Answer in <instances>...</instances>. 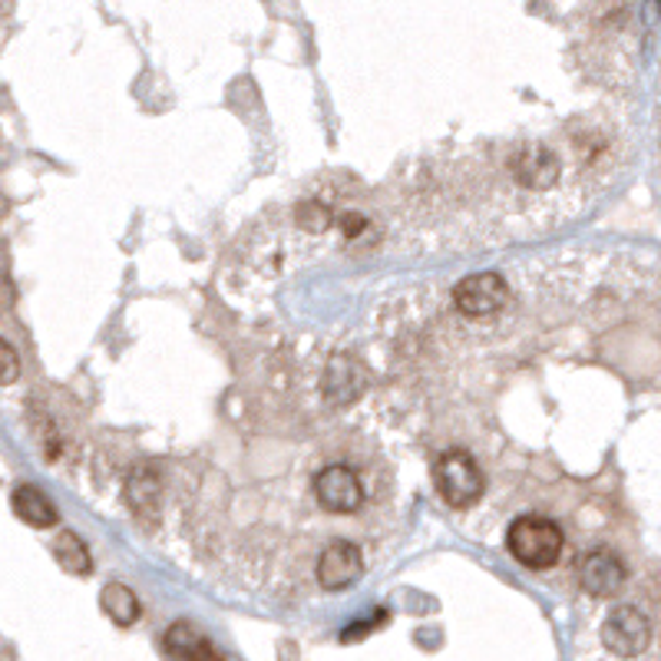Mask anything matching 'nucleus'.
<instances>
[{"label": "nucleus", "mask_w": 661, "mask_h": 661, "mask_svg": "<svg viewBox=\"0 0 661 661\" xmlns=\"http://www.w3.org/2000/svg\"><path fill=\"white\" fill-rule=\"evenodd\" d=\"M17 377H21V358L4 338H0V387L14 384Z\"/></svg>", "instance_id": "2eb2a0df"}, {"label": "nucleus", "mask_w": 661, "mask_h": 661, "mask_svg": "<svg viewBox=\"0 0 661 661\" xmlns=\"http://www.w3.org/2000/svg\"><path fill=\"white\" fill-rule=\"evenodd\" d=\"M361 576H364V553L348 539L330 542L317 560V582L327 592L351 589Z\"/></svg>", "instance_id": "423d86ee"}, {"label": "nucleus", "mask_w": 661, "mask_h": 661, "mask_svg": "<svg viewBox=\"0 0 661 661\" xmlns=\"http://www.w3.org/2000/svg\"><path fill=\"white\" fill-rule=\"evenodd\" d=\"M454 304L467 317H493L509 304V285L496 272H480L470 275L457 285Z\"/></svg>", "instance_id": "7ed1b4c3"}, {"label": "nucleus", "mask_w": 661, "mask_h": 661, "mask_svg": "<svg viewBox=\"0 0 661 661\" xmlns=\"http://www.w3.org/2000/svg\"><path fill=\"white\" fill-rule=\"evenodd\" d=\"M361 387H364V374H361V364L354 358L341 354V358H335V361L327 364V371H324V394L330 400L348 404V400H354L361 394Z\"/></svg>", "instance_id": "9d476101"}, {"label": "nucleus", "mask_w": 661, "mask_h": 661, "mask_svg": "<svg viewBox=\"0 0 661 661\" xmlns=\"http://www.w3.org/2000/svg\"><path fill=\"white\" fill-rule=\"evenodd\" d=\"M99 605H103V612L113 618L117 625H133V622L140 618V599H136V592H133L130 586H123V582L103 586Z\"/></svg>", "instance_id": "f8f14e48"}, {"label": "nucleus", "mask_w": 661, "mask_h": 661, "mask_svg": "<svg viewBox=\"0 0 661 661\" xmlns=\"http://www.w3.org/2000/svg\"><path fill=\"white\" fill-rule=\"evenodd\" d=\"M436 490L444 496L447 506L454 509H467L473 503H480L486 480L483 470L477 467V460L467 450H447L436 460Z\"/></svg>", "instance_id": "f03ea898"}, {"label": "nucleus", "mask_w": 661, "mask_h": 661, "mask_svg": "<svg viewBox=\"0 0 661 661\" xmlns=\"http://www.w3.org/2000/svg\"><path fill=\"white\" fill-rule=\"evenodd\" d=\"M166 648L176 661H218V651L192 622H176L166 632Z\"/></svg>", "instance_id": "1a4fd4ad"}, {"label": "nucleus", "mask_w": 661, "mask_h": 661, "mask_svg": "<svg viewBox=\"0 0 661 661\" xmlns=\"http://www.w3.org/2000/svg\"><path fill=\"white\" fill-rule=\"evenodd\" d=\"M579 586L596 596V599H609L625 586V566L618 556L612 553H589L579 566Z\"/></svg>", "instance_id": "0eeeda50"}, {"label": "nucleus", "mask_w": 661, "mask_h": 661, "mask_svg": "<svg viewBox=\"0 0 661 661\" xmlns=\"http://www.w3.org/2000/svg\"><path fill=\"white\" fill-rule=\"evenodd\" d=\"M602 641L612 654L618 658H635L648 648L651 641V622L645 612L622 605L615 609L605 622H602Z\"/></svg>", "instance_id": "39448f33"}, {"label": "nucleus", "mask_w": 661, "mask_h": 661, "mask_svg": "<svg viewBox=\"0 0 661 661\" xmlns=\"http://www.w3.org/2000/svg\"><path fill=\"white\" fill-rule=\"evenodd\" d=\"M11 503H14V513L27 522V526H34V529H50V526H57V506L50 503V496L44 493V490H37V486H17L14 490V496H11Z\"/></svg>", "instance_id": "9b49d317"}, {"label": "nucleus", "mask_w": 661, "mask_h": 661, "mask_svg": "<svg viewBox=\"0 0 661 661\" xmlns=\"http://www.w3.org/2000/svg\"><path fill=\"white\" fill-rule=\"evenodd\" d=\"M563 529L545 516H519L506 532L509 556L529 569H549L563 556Z\"/></svg>", "instance_id": "f257e3e1"}, {"label": "nucleus", "mask_w": 661, "mask_h": 661, "mask_svg": "<svg viewBox=\"0 0 661 661\" xmlns=\"http://www.w3.org/2000/svg\"><path fill=\"white\" fill-rule=\"evenodd\" d=\"M127 496L133 503V509H146L156 503L159 496V483H156V473H149L146 467H140L133 477H130V486H127Z\"/></svg>", "instance_id": "4468645a"}, {"label": "nucleus", "mask_w": 661, "mask_h": 661, "mask_svg": "<svg viewBox=\"0 0 661 661\" xmlns=\"http://www.w3.org/2000/svg\"><path fill=\"white\" fill-rule=\"evenodd\" d=\"M314 500L327 513H341V516L358 513L364 503V483L351 467H341V464L324 467L314 477Z\"/></svg>", "instance_id": "20e7f679"}, {"label": "nucleus", "mask_w": 661, "mask_h": 661, "mask_svg": "<svg viewBox=\"0 0 661 661\" xmlns=\"http://www.w3.org/2000/svg\"><path fill=\"white\" fill-rule=\"evenodd\" d=\"M53 556L57 563L70 573V576H86L93 569V560H89V549L83 545V539L70 529H63L57 539H53Z\"/></svg>", "instance_id": "ddd939ff"}, {"label": "nucleus", "mask_w": 661, "mask_h": 661, "mask_svg": "<svg viewBox=\"0 0 661 661\" xmlns=\"http://www.w3.org/2000/svg\"><path fill=\"white\" fill-rule=\"evenodd\" d=\"M513 172L516 179L526 185V189H553L560 182V172H563V163L549 153L545 146H526L519 159H513Z\"/></svg>", "instance_id": "6e6552de"}]
</instances>
